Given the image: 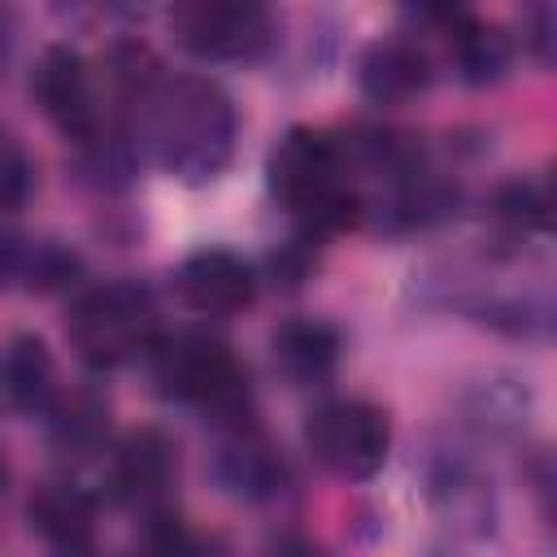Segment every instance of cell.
Segmentation results:
<instances>
[{
    "label": "cell",
    "instance_id": "4",
    "mask_svg": "<svg viewBox=\"0 0 557 557\" xmlns=\"http://www.w3.org/2000/svg\"><path fill=\"white\" fill-rule=\"evenodd\" d=\"M70 339L83 361L91 366H117L152 344V305L139 287L113 283L87 292L70 313Z\"/></svg>",
    "mask_w": 557,
    "mask_h": 557
},
{
    "label": "cell",
    "instance_id": "18",
    "mask_svg": "<svg viewBox=\"0 0 557 557\" xmlns=\"http://www.w3.org/2000/svg\"><path fill=\"white\" fill-rule=\"evenodd\" d=\"M500 209H505V218H513V222H535V226L548 222V200H544L535 187H509L505 200H500Z\"/></svg>",
    "mask_w": 557,
    "mask_h": 557
},
{
    "label": "cell",
    "instance_id": "19",
    "mask_svg": "<svg viewBox=\"0 0 557 557\" xmlns=\"http://www.w3.org/2000/svg\"><path fill=\"white\" fill-rule=\"evenodd\" d=\"M270 557H322V553L313 544H305V540H278L270 548Z\"/></svg>",
    "mask_w": 557,
    "mask_h": 557
},
{
    "label": "cell",
    "instance_id": "12",
    "mask_svg": "<svg viewBox=\"0 0 557 557\" xmlns=\"http://www.w3.org/2000/svg\"><path fill=\"white\" fill-rule=\"evenodd\" d=\"M174 479V444L144 426V431H131L113 457V483L122 496L131 500H148L157 492H165V483Z\"/></svg>",
    "mask_w": 557,
    "mask_h": 557
},
{
    "label": "cell",
    "instance_id": "10",
    "mask_svg": "<svg viewBox=\"0 0 557 557\" xmlns=\"http://www.w3.org/2000/svg\"><path fill=\"white\" fill-rule=\"evenodd\" d=\"M426 78H431L426 57L409 39L370 44V52L361 57V87L379 104H405L409 96H418L426 87Z\"/></svg>",
    "mask_w": 557,
    "mask_h": 557
},
{
    "label": "cell",
    "instance_id": "9",
    "mask_svg": "<svg viewBox=\"0 0 557 557\" xmlns=\"http://www.w3.org/2000/svg\"><path fill=\"white\" fill-rule=\"evenodd\" d=\"M30 522L48 544L83 553L96 535V500L74 483H48L30 496Z\"/></svg>",
    "mask_w": 557,
    "mask_h": 557
},
{
    "label": "cell",
    "instance_id": "2",
    "mask_svg": "<svg viewBox=\"0 0 557 557\" xmlns=\"http://www.w3.org/2000/svg\"><path fill=\"white\" fill-rule=\"evenodd\" d=\"M270 191L309 222L313 235L344 231L357 218V196L344 183V161L335 139L322 131H287L270 152Z\"/></svg>",
    "mask_w": 557,
    "mask_h": 557
},
{
    "label": "cell",
    "instance_id": "8",
    "mask_svg": "<svg viewBox=\"0 0 557 557\" xmlns=\"http://www.w3.org/2000/svg\"><path fill=\"white\" fill-rule=\"evenodd\" d=\"M178 292H183V300L191 309L213 313V318H231V313H239V309L252 305L257 278H252V270L235 252H226V248H200V252H191L183 261Z\"/></svg>",
    "mask_w": 557,
    "mask_h": 557
},
{
    "label": "cell",
    "instance_id": "1",
    "mask_svg": "<svg viewBox=\"0 0 557 557\" xmlns=\"http://www.w3.org/2000/svg\"><path fill=\"white\" fill-rule=\"evenodd\" d=\"M148 135L165 170L183 178H213L235 144V109L209 78H174L152 96Z\"/></svg>",
    "mask_w": 557,
    "mask_h": 557
},
{
    "label": "cell",
    "instance_id": "5",
    "mask_svg": "<svg viewBox=\"0 0 557 557\" xmlns=\"http://www.w3.org/2000/svg\"><path fill=\"white\" fill-rule=\"evenodd\" d=\"M305 440L339 479H370L387 461V418L366 400H326L309 413Z\"/></svg>",
    "mask_w": 557,
    "mask_h": 557
},
{
    "label": "cell",
    "instance_id": "7",
    "mask_svg": "<svg viewBox=\"0 0 557 557\" xmlns=\"http://www.w3.org/2000/svg\"><path fill=\"white\" fill-rule=\"evenodd\" d=\"M30 91L39 100V109L74 139H91L96 135V104H91V78H87V61L65 48L52 44L39 52L35 74H30Z\"/></svg>",
    "mask_w": 557,
    "mask_h": 557
},
{
    "label": "cell",
    "instance_id": "16",
    "mask_svg": "<svg viewBox=\"0 0 557 557\" xmlns=\"http://www.w3.org/2000/svg\"><path fill=\"white\" fill-rule=\"evenodd\" d=\"M26 196H30V161L0 131V209H17Z\"/></svg>",
    "mask_w": 557,
    "mask_h": 557
},
{
    "label": "cell",
    "instance_id": "11",
    "mask_svg": "<svg viewBox=\"0 0 557 557\" xmlns=\"http://www.w3.org/2000/svg\"><path fill=\"white\" fill-rule=\"evenodd\" d=\"M270 348H274V366L292 383H318L331 374V366L339 357V335H335V326H326L318 318H292L274 331Z\"/></svg>",
    "mask_w": 557,
    "mask_h": 557
},
{
    "label": "cell",
    "instance_id": "14",
    "mask_svg": "<svg viewBox=\"0 0 557 557\" xmlns=\"http://www.w3.org/2000/svg\"><path fill=\"white\" fill-rule=\"evenodd\" d=\"M222 479L231 483V492L239 496H274L287 479L283 457L257 440V435H239L235 444L222 448Z\"/></svg>",
    "mask_w": 557,
    "mask_h": 557
},
{
    "label": "cell",
    "instance_id": "20",
    "mask_svg": "<svg viewBox=\"0 0 557 557\" xmlns=\"http://www.w3.org/2000/svg\"><path fill=\"white\" fill-rule=\"evenodd\" d=\"M0 487H4V461H0Z\"/></svg>",
    "mask_w": 557,
    "mask_h": 557
},
{
    "label": "cell",
    "instance_id": "6",
    "mask_svg": "<svg viewBox=\"0 0 557 557\" xmlns=\"http://www.w3.org/2000/svg\"><path fill=\"white\" fill-rule=\"evenodd\" d=\"M174 35L183 48L209 61H244L257 57L274 39V22L261 4L244 0H196L174 9Z\"/></svg>",
    "mask_w": 557,
    "mask_h": 557
},
{
    "label": "cell",
    "instance_id": "17",
    "mask_svg": "<svg viewBox=\"0 0 557 557\" xmlns=\"http://www.w3.org/2000/svg\"><path fill=\"white\" fill-rule=\"evenodd\" d=\"M135 557H200V544L191 540V531L178 518H161L148 527Z\"/></svg>",
    "mask_w": 557,
    "mask_h": 557
},
{
    "label": "cell",
    "instance_id": "13",
    "mask_svg": "<svg viewBox=\"0 0 557 557\" xmlns=\"http://www.w3.org/2000/svg\"><path fill=\"white\" fill-rule=\"evenodd\" d=\"M52 352L39 335H13L4 348H0V392L13 409H44L48 396H52Z\"/></svg>",
    "mask_w": 557,
    "mask_h": 557
},
{
    "label": "cell",
    "instance_id": "15",
    "mask_svg": "<svg viewBox=\"0 0 557 557\" xmlns=\"http://www.w3.org/2000/svg\"><path fill=\"white\" fill-rule=\"evenodd\" d=\"M100 440H104V409L96 405V400H87V396H78V400H70L57 418H52V444L70 457H87V453H96L100 448Z\"/></svg>",
    "mask_w": 557,
    "mask_h": 557
},
{
    "label": "cell",
    "instance_id": "3",
    "mask_svg": "<svg viewBox=\"0 0 557 557\" xmlns=\"http://www.w3.org/2000/svg\"><path fill=\"white\" fill-rule=\"evenodd\" d=\"M152 374L165 396L191 400L213 413H239L248 405V379L235 361V352L200 331L170 335L152 348Z\"/></svg>",
    "mask_w": 557,
    "mask_h": 557
}]
</instances>
